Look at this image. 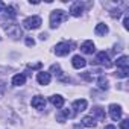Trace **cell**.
Listing matches in <instances>:
<instances>
[{
	"label": "cell",
	"mask_w": 129,
	"mask_h": 129,
	"mask_svg": "<svg viewBox=\"0 0 129 129\" xmlns=\"http://www.w3.org/2000/svg\"><path fill=\"white\" fill-rule=\"evenodd\" d=\"M67 18H69V15H67L66 11H62V9L52 11V14H50V27L52 29H56L62 21H66Z\"/></svg>",
	"instance_id": "obj_1"
},
{
	"label": "cell",
	"mask_w": 129,
	"mask_h": 129,
	"mask_svg": "<svg viewBox=\"0 0 129 129\" xmlns=\"http://www.w3.org/2000/svg\"><path fill=\"white\" fill-rule=\"evenodd\" d=\"M73 50V43L69 41H61L55 46V55L56 56H66Z\"/></svg>",
	"instance_id": "obj_2"
},
{
	"label": "cell",
	"mask_w": 129,
	"mask_h": 129,
	"mask_svg": "<svg viewBox=\"0 0 129 129\" xmlns=\"http://www.w3.org/2000/svg\"><path fill=\"white\" fill-rule=\"evenodd\" d=\"M3 29H5V32L11 37V38H14V40H18L23 34H21V27L17 24V23H8V24H3Z\"/></svg>",
	"instance_id": "obj_3"
},
{
	"label": "cell",
	"mask_w": 129,
	"mask_h": 129,
	"mask_svg": "<svg viewBox=\"0 0 129 129\" xmlns=\"http://www.w3.org/2000/svg\"><path fill=\"white\" fill-rule=\"evenodd\" d=\"M41 26V18L38 15H32V17H27L24 21H23V27L27 29V30H34V29H38Z\"/></svg>",
	"instance_id": "obj_4"
},
{
	"label": "cell",
	"mask_w": 129,
	"mask_h": 129,
	"mask_svg": "<svg viewBox=\"0 0 129 129\" xmlns=\"http://www.w3.org/2000/svg\"><path fill=\"white\" fill-rule=\"evenodd\" d=\"M96 64H99V66H103V67H106V69L112 67V62H111L108 53H105V52H99V53L96 55Z\"/></svg>",
	"instance_id": "obj_5"
},
{
	"label": "cell",
	"mask_w": 129,
	"mask_h": 129,
	"mask_svg": "<svg viewBox=\"0 0 129 129\" xmlns=\"http://www.w3.org/2000/svg\"><path fill=\"white\" fill-rule=\"evenodd\" d=\"M108 111H109V117H111L114 121H118V120L121 118L123 111H121V106H120V105H117V103H111L109 108H108Z\"/></svg>",
	"instance_id": "obj_6"
},
{
	"label": "cell",
	"mask_w": 129,
	"mask_h": 129,
	"mask_svg": "<svg viewBox=\"0 0 129 129\" xmlns=\"http://www.w3.org/2000/svg\"><path fill=\"white\" fill-rule=\"evenodd\" d=\"M37 81H38L40 85H49L50 81H52V75L47 73V72H40L37 75Z\"/></svg>",
	"instance_id": "obj_7"
},
{
	"label": "cell",
	"mask_w": 129,
	"mask_h": 129,
	"mask_svg": "<svg viewBox=\"0 0 129 129\" xmlns=\"http://www.w3.org/2000/svg\"><path fill=\"white\" fill-rule=\"evenodd\" d=\"M82 12H84V5H82L81 2H75V3L70 6V14H72L73 17H81Z\"/></svg>",
	"instance_id": "obj_8"
},
{
	"label": "cell",
	"mask_w": 129,
	"mask_h": 129,
	"mask_svg": "<svg viewBox=\"0 0 129 129\" xmlns=\"http://www.w3.org/2000/svg\"><path fill=\"white\" fill-rule=\"evenodd\" d=\"M81 50H82L85 55H93V53L96 52V46H94V43H93L91 40H87V41L81 46Z\"/></svg>",
	"instance_id": "obj_9"
},
{
	"label": "cell",
	"mask_w": 129,
	"mask_h": 129,
	"mask_svg": "<svg viewBox=\"0 0 129 129\" xmlns=\"http://www.w3.org/2000/svg\"><path fill=\"white\" fill-rule=\"evenodd\" d=\"M72 64H73V67H75V69L81 70V69H84V67L87 66V61H85L81 55H75V56L72 58Z\"/></svg>",
	"instance_id": "obj_10"
},
{
	"label": "cell",
	"mask_w": 129,
	"mask_h": 129,
	"mask_svg": "<svg viewBox=\"0 0 129 129\" xmlns=\"http://www.w3.org/2000/svg\"><path fill=\"white\" fill-rule=\"evenodd\" d=\"M46 103H47V102H46V99H44L43 96H35V97L32 99V106H34L35 109H40V111L44 109V108H46Z\"/></svg>",
	"instance_id": "obj_11"
},
{
	"label": "cell",
	"mask_w": 129,
	"mask_h": 129,
	"mask_svg": "<svg viewBox=\"0 0 129 129\" xmlns=\"http://www.w3.org/2000/svg\"><path fill=\"white\" fill-rule=\"evenodd\" d=\"M87 100L85 99H78V100H75L73 102V109H75V112H82V111H85L87 109Z\"/></svg>",
	"instance_id": "obj_12"
},
{
	"label": "cell",
	"mask_w": 129,
	"mask_h": 129,
	"mask_svg": "<svg viewBox=\"0 0 129 129\" xmlns=\"http://www.w3.org/2000/svg\"><path fill=\"white\" fill-rule=\"evenodd\" d=\"M108 32H109V29H108V26L105 23H97L96 27H94V34L99 35V37H105Z\"/></svg>",
	"instance_id": "obj_13"
},
{
	"label": "cell",
	"mask_w": 129,
	"mask_h": 129,
	"mask_svg": "<svg viewBox=\"0 0 129 129\" xmlns=\"http://www.w3.org/2000/svg\"><path fill=\"white\" fill-rule=\"evenodd\" d=\"M50 103L55 106V108H62L64 106V97L59 96V94H53L50 97Z\"/></svg>",
	"instance_id": "obj_14"
},
{
	"label": "cell",
	"mask_w": 129,
	"mask_h": 129,
	"mask_svg": "<svg viewBox=\"0 0 129 129\" xmlns=\"http://www.w3.org/2000/svg\"><path fill=\"white\" fill-rule=\"evenodd\" d=\"M91 117H94V118H97V120H105V109L103 108H100V106H94L93 108V115Z\"/></svg>",
	"instance_id": "obj_15"
},
{
	"label": "cell",
	"mask_w": 129,
	"mask_h": 129,
	"mask_svg": "<svg viewBox=\"0 0 129 129\" xmlns=\"http://www.w3.org/2000/svg\"><path fill=\"white\" fill-rule=\"evenodd\" d=\"M24 82H26V76H24L23 73L15 75V76L12 78V85H14V87H21V85H24Z\"/></svg>",
	"instance_id": "obj_16"
},
{
	"label": "cell",
	"mask_w": 129,
	"mask_h": 129,
	"mask_svg": "<svg viewBox=\"0 0 129 129\" xmlns=\"http://www.w3.org/2000/svg\"><path fill=\"white\" fill-rule=\"evenodd\" d=\"M82 124L85 126V127H96V118L94 117H91V115H85L84 118H82Z\"/></svg>",
	"instance_id": "obj_17"
},
{
	"label": "cell",
	"mask_w": 129,
	"mask_h": 129,
	"mask_svg": "<svg viewBox=\"0 0 129 129\" xmlns=\"http://www.w3.org/2000/svg\"><path fill=\"white\" fill-rule=\"evenodd\" d=\"M117 67L118 69H129V58L127 56H120L117 59Z\"/></svg>",
	"instance_id": "obj_18"
},
{
	"label": "cell",
	"mask_w": 129,
	"mask_h": 129,
	"mask_svg": "<svg viewBox=\"0 0 129 129\" xmlns=\"http://www.w3.org/2000/svg\"><path fill=\"white\" fill-rule=\"evenodd\" d=\"M97 87H99L100 90H108V88H109V82H108V79H106L105 76H100V78L97 79Z\"/></svg>",
	"instance_id": "obj_19"
},
{
	"label": "cell",
	"mask_w": 129,
	"mask_h": 129,
	"mask_svg": "<svg viewBox=\"0 0 129 129\" xmlns=\"http://www.w3.org/2000/svg\"><path fill=\"white\" fill-rule=\"evenodd\" d=\"M50 72H53L59 79H62V81H69V79H66V78H64L62 76V72H61V69H59V66H58V64H53V66L50 67Z\"/></svg>",
	"instance_id": "obj_20"
},
{
	"label": "cell",
	"mask_w": 129,
	"mask_h": 129,
	"mask_svg": "<svg viewBox=\"0 0 129 129\" xmlns=\"http://www.w3.org/2000/svg\"><path fill=\"white\" fill-rule=\"evenodd\" d=\"M5 14H6V17H9V18H15V17H17V12H15V8H14V6H6V8H5Z\"/></svg>",
	"instance_id": "obj_21"
},
{
	"label": "cell",
	"mask_w": 129,
	"mask_h": 129,
	"mask_svg": "<svg viewBox=\"0 0 129 129\" xmlns=\"http://www.w3.org/2000/svg\"><path fill=\"white\" fill-rule=\"evenodd\" d=\"M127 72H129V69H120L117 72V78H127Z\"/></svg>",
	"instance_id": "obj_22"
},
{
	"label": "cell",
	"mask_w": 129,
	"mask_h": 129,
	"mask_svg": "<svg viewBox=\"0 0 129 129\" xmlns=\"http://www.w3.org/2000/svg\"><path fill=\"white\" fill-rule=\"evenodd\" d=\"M111 17L112 18H120L121 17V11L120 9H111Z\"/></svg>",
	"instance_id": "obj_23"
},
{
	"label": "cell",
	"mask_w": 129,
	"mask_h": 129,
	"mask_svg": "<svg viewBox=\"0 0 129 129\" xmlns=\"http://www.w3.org/2000/svg\"><path fill=\"white\" fill-rule=\"evenodd\" d=\"M26 46H29V47L35 46V40H34V38H30V37H27V38H26Z\"/></svg>",
	"instance_id": "obj_24"
},
{
	"label": "cell",
	"mask_w": 129,
	"mask_h": 129,
	"mask_svg": "<svg viewBox=\"0 0 129 129\" xmlns=\"http://www.w3.org/2000/svg\"><path fill=\"white\" fill-rule=\"evenodd\" d=\"M120 127H121V129H127V127H129V120H121Z\"/></svg>",
	"instance_id": "obj_25"
},
{
	"label": "cell",
	"mask_w": 129,
	"mask_h": 129,
	"mask_svg": "<svg viewBox=\"0 0 129 129\" xmlns=\"http://www.w3.org/2000/svg\"><path fill=\"white\" fill-rule=\"evenodd\" d=\"M56 120H58L59 123H64V121H66V117L62 115V112H59V114H56Z\"/></svg>",
	"instance_id": "obj_26"
},
{
	"label": "cell",
	"mask_w": 129,
	"mask_h": 129,
	"mask_svg": "<svg viewBox=\"0 0 129 129\" xmlns=\"http://www.w3.org/2000/svg\"><path fill=\"white\" fill-rule=\"evenodd\" d=\"M123 26H124L126 30L129 29V17H124V20H123Z\"/></svg>",
	"instance_id": "obj_27"
},
{
	"label": "cell",
	"mask_w": 129,
	"mask_h": 129,
	"mask_svg": "<svg viewBox=\"0 0 129 129\" xmlns=\"http://www.w3.org/2000/svg\"><path fill=\"white\" fill-rule=\"evenodd\" d=\"M5 8H6V5H5L3 2H0V12H3V11H5Z\"/></svg>",
	"instance_id": "obj_28"
},
{
	"label": "cell",
	"mask_w": 129,
	"mask_h": 129,
	"mask_svg": "<svg viewBox=\"0 0 129 129\" xmlns=\"http://www.w3.org/2000/svg\"><path fill=\"white\" fill-rule=\"evenodd\" d=\"M46 38H47V34H41V35H40V40H43V41H44Z\"/></svg>",
	"instance_id": "obj_29"
},
{
	"label": "cell",
	"mask_w": 129,
	"mask_h": 129,
	"mask_svg": "<svg viewBox=\"0 0 129 129\" xmlns=\"http://www.w3.org/2000/svg\"><path fill=\"white\" fill-rule=\"evenodd\" d=\"M105 129H115V126H114V124H106Z\"/></svg>",
	"instance_id": "obj_30"
}]
</instances>
